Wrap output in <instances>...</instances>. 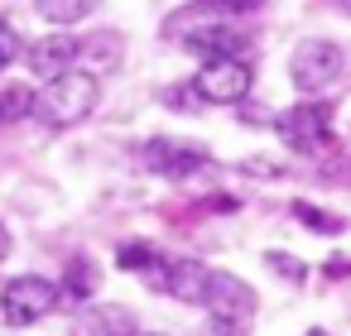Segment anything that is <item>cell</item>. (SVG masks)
Segmentation results:
<instances>
[{"label": "cell", "mask_w": 351, "mask_h": 336, "mask_svg": "<svg viewBox=\"0 0 351 336\" xmlns=\"http://www.w3.org/2000/svg\"><path fill=\"white\" fill-rule=\"evenodd\" d=\"M97 101H101V77L73 68V73L53 77L44 92H34V116L49 130H73V125H82L97 111Z\"/></svg>", "instance_id": "cell-1"}, {"label": "cell", "mask_w": 351, "mask_h": 336, "mask_svg": "<svg viewBox=\"0 0 351 336\" xmlns=\"http://www.w3.org/2000/svg\"><path fill=\"white\" fill-rule=\"evenodd\" d=\"M58 307V283L44 274H15L10 283H0V317L10 326H34Z\"/></svg>", "instance_id": "cell-2"}, {"label": "cell", "mask_w": 351, "mask_h": 336, "mask_svg": "<svg viewBox=\"0 0 351 336\" xmlns=\"http://www.w3.org/2000/svg\"><path fill=\"white\" fill-rule=\"evenodd\" d=\"M341 68H346V53H341L332 39H303V44L289 53V77H293V87H298L303 96L327 92V87L341 77Z\"/></svg>", "instance_id": "cell-3"}, {"label": "cell", "mask_w": 351, "mask_h": 336, "mask_svg": "<svg viewBox=\"0 0 351 336\" xmlns=\"http://www.w3.org/2000/svg\"><path fill=\"white\" fill-rule=\"evenodd\" d=\"M274 125H279V140H284L293 154H317V149L332 140V106H327V101H298V106H289Z\"/></svg>", "instance_id": "cell-4"}, {"label": "cell", "mask_w": 351, "mask_h": 336, "mask_svg": "<svg viewBox=\"0 0 351 336\" xmlns=\"http://www.w3.org/2000/svg\"><path fill=\"white\" fill-rule=\"evenodd\" d=\"M250 82H255V73H250L245 58H212L193 77V92L202 101H212V106H236V101L250 96Z\"/></svg>", "instance_id": "cell-5"}, {"label": "cell", "mask_w": 351, "mask_h": 336, "mask_svg": "<svg viewBox=\"0 0 351 336\" xmlns=\"http://www.w3.org/2000/svg\"><path fill=\"white\" fill-rule=\"evenodd\" d=\"M202 307H207L217 322H250V317H255V307H260V298H255V288H250L241 274L212 269V274H207Z\"/></svg>", "instance_id": "cell-6"}, {"label": "cell", "mask_w": 351, "mask_h": 336, "mask_svg": "<svg viewBox=\"0 0 351 336\" xmlns=\"http://www.w3.org/2000/svg\"><path fill=\"white\" fill-rule=\"evenodd\" d=\"M140 164H145L154 178H193L197 168H207V149H193V144H183V140L159 135V140H145Z\"/></svg>", "instance_id": "cell-7"}, {"label": "cell", "mask_w": 351, "mask_h": 336, "mask_svg": "<svg viewBox=\"0 0 351 336\" xmlns=\"http://www.w3.org/2000/svg\"><path fill=\"white\" fill-rule=\"evenodd\" d=\"M207 274L212 269H202L197 259H164L154 274H145L159 293H169V298H178V302H202V293H207Z\"/></svg>", "instance_id": "cell-8"}, {"label": "cell", "mask_w": 351, "mask_h": 336, "mask_svg": "<svg viewBox=\"0 0 351 336\" xmlns=\"http://www.w3.org/2000/svg\"><path fill=\"white\" fill-rule=\"evenodd\" d=\"M25 63H29L34 77L53 82V77L73 73V63H77V39H73V34H49V39H39V44L25 49Z\"/></svg>", "instance_id": "cell-9"}, {"label": "cell", "mask_w": 351, "mask_h": 336, "mask_svg": "<svg viewBox=\"0 0 351 336\" xmlns=\"http://www.w3.org/2000/svg\"><path fill=\"white\" fill-rule=\"evenodd\" d=\"M73 336H140L135 312L121 302H92L73 317Z\"/></svg>", "instance_id": "cell-10"}, {"label": "cell", "mask_w": 351, "mask_h": 336, "mask_svg": "<svg viewBox=\"0 0 351 336\" xmlns=\"http://www.w3.org/2000/svg\"><path fill=\"white\" fill-rule=\"evenodd\" d=\"M121 49H125L121 34H116V29H101V34H92L87 44L77 39V63H87V73L97 77V73H111V68L121 63Z\"/></svg>", "instance_id": "cell-11"}, {"label": "cell", "mask_w": 351, "mask_h": 336, "mask_svg": "<svg viewBox=\"0 0 351 336\" xmlns=\"http://www.w3.org/2000/svg\"><path fill=\"white\" fill-rule=\"evenodd\" d=\"M164 264V255L149 245V240H125V245H116V269H125V274H154Z\"/></svg>", "instance_id": "cell-12"}, {"label": "cell", "mask_w": 351, "mask_h": 336, "mask_svg": "<svg viewBox=\"0 0 351 336\" xmlns=\"http://www.w3.org/2000/svg\"><path fill=\"white\" fill-rule=\"evenodd\" d=\"M97 283H101L97 264H92V259H73L68 274H63V283H58V293H68L73 302H87V298L97 293Z\"/></svg>", "instance_id": "cell-13"}, {"label": "cell", "mask_w": 351, "mask_h": 336, "mask_svg": "<svg viewBox=\"0 0 351 336\" xmlns=\"http://www.w3.org/2000/svg\"><path fill=\"white\" fill-rule=\"evenodd\" d=\"M34 10L49 20V25H77L97 10V0H34Z\"/></svg>", "instance_id": "cell-14"}, {"label": "cell", "mask_w": 351, "mask_h": 336, "mask_svg": "<svg viewBox=\"0 0 351 336\" xmlns=\"http://www.w3.org/2000/svg\"><path fill=\"white\" fill-rule=\"evenodd\" d=\"M20 116H34V92L15 82L0 92V120H20Z\"/></svg>", "instance_id": "cell-15"}, {"label": "cell", "mask_w": 351, "mask_h": 336, "mask_svg": "<svg viewBox=\"0 0 351 336\" xmlns=\"http://www.w3.org/2000/svg\"><path fill=\"white\" fill-rule=\"evenodd\" d=\"M293 216H298L308 231H327V235H341V231H346V221H337L332 211H317V207H308V202H293Z\"/></svg>", "instance_id": "cell-16"}, {"label": "cell", "mask_w": 351, "mask_h": 336, "mask_svg": "<svg viewBox=\"0 0 351 336\" xmlns=\"http://www.w3.org/2000/svg\"><path fill=\"white\" fill-rule=\"evenodd\" d=\"M197 5H207L212 15H226V20H241V15H255L265 0H197Z\"/></svg>", "instance_id": "cell-17"}, {"label": "cell", "mask_w": 351, "mask_h": 336, "mask_svg": "<svg viewBox=\"0 0 351 336\" xmlns=\"http://www.w3.org/2000/svg\"><path fill=\"white\" fill-rule=\"evenodd\" d=\"M25 53V44H20V34H15V25L5 20V15H0V73H5L15 58Z\"/></svg>", "instance_id": "cell-18"}, {"label": "cell", "mask_w": 351, "mask_h": 336, "mask_svg": "<svg viewBox=\"0 0 351 336\" xmlns=\"http://www.w3.org/2000/svg\"><path fill=\"white\" fill-rule=\"evenodd\" d=\"M202 336H250V331H245V322H217V317H212V322L202 326Z\"/></svg>", "instance_id": "cell-19"}, {"label": "cell", "mask_w": 351, "mask_h": 336, "mask_svg": "<svg viewBox=\"0 0 351 336\" xmlns=\"http://www.w3.org/2000/svg\"><path fill=\"white\" fill-rule=\"evenodd\" d=\"M193 96H197V92H193V82H188V87H173V92H169V106H173V111H197V101H193Z\"/></svg>", "instance_id": "cell-20"}, {"label": "cell", "mask_w": 351, "mask_h": 336, "mask_svg": "<svg viewBox=\"0 0 351 336\" xmlns=\"http://www.w3.org/2000/svg\"><path fill=\"white\" fill-rule=\"evenodd\" d=\"M269 269H274V274H284V279H293V283L303 279V269H298L293 259H284V255H269Z\"/></svg>", "instance_id": "cell-21"}, {"label": "cell", "mask_w": 351, "mask_h": 336, "mask_svg": "<svg viewBox=\"0 0 351 336\" xmlns=\"http://www.w3.org/2000/svg\"><path fill=\"white\" fill-rule=\"evenodd\" d=\"M0 259H10V226L0 221Z\"/></svg>", "instance_id": "cell-22"}]
</instances>
